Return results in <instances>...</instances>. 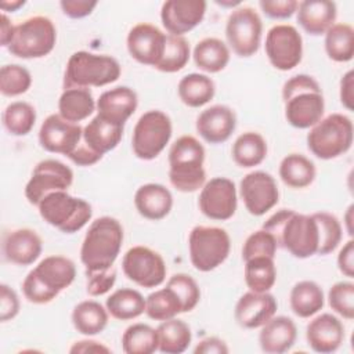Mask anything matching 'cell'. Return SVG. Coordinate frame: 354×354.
I'll use <instances>...</instances> for the list:
<instances>
[{
    "label": "cell",
    "mask_w": 354,
    "mask_h": 354,
    "mask_svg": "<svg viewBox=\"0 0 354 354\" xmlns=\"http://www.w3.org/2000/svg\"><path fill=\"white\" fill-rule=\"evenodd\" d=\"M19 313V299L17 292L6 283L0 285V321L14 319Z\"/></svg>",
    "instance_id": "52"
},
{
    "label": "cell",
    "mask_w": 354,
    "mask_h": 354,
    "mask_svg": "<svg viewBox=\"0 0 354 354\" xmlns=\"http://www.w3.org/2000/svg\"><path fill=\"white\" fill-rule=\"evenodd\" d=\"M353 209L354 206L350 205L348 209H347V213L344 216V220H346V228H347V232L350 236H353V227H351V221H353Z\"/></svg>",
    "instance_id": "61"
},
{
    "label": "cell",
    "mask_w": 354,
    "mask_h": 354,
    "mask_svg": "<svg viewBox=\"0 0 354 354\" xmlns=\"http://www.w3.org/2000/svg\"><path fill=\"white\" fill-rule=\"evenodd\" d=\"M326 55L335 62H348L354 57V29L348 24H335L324 40Z\"/></svg>",
    "instance_id": "39"
},
{
    "label": "cell",
    "mask_w": 354,
    "mask_h": 354,
    "mask_svg": "<svg viewBox=\"0 0 354 354\" xmlns=\"http://www.w3.org/2000/svg\"><path fill=\"white\" fill-rule=\"evenodd\" d=\"M218 6L221 7H231V8H236L241 6V1H232V0H221V1H216Z\"/></svg>",
    "instance_id": "62"
},
{
    "label": "cell",
    "mask_w": 354,
    "mask_h": 354,
    "mask_svg": "<svg viewBox=\"0 0 354 354\" xmlns=\"http://www.w3.org/2000/svg\"><path fill=\"white\" fill-rule=\"evenodd\" d=\"M166 285L171 288L177 295V297L180 299L183 306V313H189L198 306L201 300V289L196 281L191 275L184 272L174 274L169 278Z\"/></svg>",
    "instance_id": "47"
},
{
    "label": "cell",
    "mask_w": 354,
    "mask_h": 354,
    "mask_svg": "<svg viewBox=\"0 0 354 354\" xmlns=\"http://www.w3.org/2000/svg\"><path fill=\"white\" fill-rule=\"evenodd\" d=\"M354 72L350 69L348 72H346L342 76L340 80V90H339V95H340V102L342 105L347 109V111H353V102H354Z\"/></svg>",
    "instance_id": "56"
},
{
    "label": "cell",
    "mask_w": 354,
    "mask_h": 354,
    "mask_svg": "<svg viewBox=\"0 0 354 354\" xmlns=\"http://www.w3.org/2000/svg\"><path fill=\"white\" fill-rule=\"evenodd\" d=\"M76 277L75 263L65 256H47L22 282V292L28 301L33 304H47L53 301L61 290L72 285Z\"/></svg>",
    "instance_id": "4"
},
{
    "label": "cell",
    "mask_w": 354,
    "mask_h": 354,
    "mask_svg": "<svg viewBox=\"0 0 354 354\" xmlns=\"http://www.w3.org/2000/svg\"><path fill=\"white\" fill-rule=\"evenodd\" d=\"M166 36V33L152 24H137L127 35V51L137 62L155 68L163 55Z\"/></svg>",
    "instance_id": "19"
},
{
    "label": "cell",
    "mask_w": 354,
    "mask_h": 354,
    "mask_svg": "<svg viewBox=\"0 0 354 354\" xmlns=\"http://www.w3.org/2000/svg\"><path fill=\"white\" fill-rule=\"evenodd\" d=\"M329 307L344 319L354 318V283L351 281H340L330 286L328 292Z\"/></svg>",
    "instance_id": "48"
},
{
    "label": "cell",
    "mask_w": 354,
    "mask_h": 354,
    "mask_svg": "<svg viewBox=\"0 0 354 354\" xmlns=\"http://www.w3.org/2000/svg\"><path fill=\"white\" fill-rule=\"evenodd\" d=\"M183 313V306L177 295L167 285L148 295L145 299V314L155 321H166Z\"/></svg>",
    "instance_id": "42"
},
{
    "label": "cell",
    "mask_w": 354,
    "mask_h": 354,
    "mask_svg": "<svg viewBox=\"0 0 354 354\" xmlns=\"http://www.w3.org/2000/svg\"><path fill=\"white\" fill-rule=\"evenodd\" d=\"M86 277H87V283H86L87 293L93 297H97L108 293L112 289V286L116 282V270L115 267H111L108 270L86 274Z\"/></svg>",
    "instance_id": "50"
},
{
    "label": "cell",
    "mask_w": 354,
    "mask_h": 354,
    "mask_svg": "<svg viewBox=\"0 0 354 354\" xmlns=\"http://www.w3.org/2000/svg\"><path fill=\"white\" fill-rule=\"evenodd\" d=\"M245 282L252 292H270L277 281L274 259L260 256L245 261Z\"/></svg>",
    "instance_id": "40"
},
{
    "label": "cell",
    "mask_w": 354,
    "mask_h": 354,
    "mask_svg": "<svg viewBox=\"0 0 354 354\" xmlns=\"http://www.w3.org/2000/svg\"><path fill=\"white\" fill-rule=\"evenodd\" d=\"M134 206L144 218L158 221L170 213L173 207V195L165 185L148 183L136 191Z\"/></svg>",
    "instance_id": "28"
},
{
    "label": "cell",
    "mask_w": 354,
    "mask_h": 354,
    "mask_svg": "<svg viewBox=\"0 0 354 354\" xmlns=\"http://www.w3.org/2000/svg\"><path fill=\"white\" fill-rule=\"evenodd\" d=\"M68 158L77 166H91L95 165L98 160H101V155L94 152L82 138V141L77 144V147L73 149Z\"/></svg>",
    "instance_id": "54"
},
{
    "label": "cell",
    "mask_w": 354,
    "mask_h": 354,
    "mask_svg": "<svg viewBox=\"0 0 354 354\" xmlns=\"http://www.w3.org/2000/svg\"><path fill=\"white\" fill-rule=\"evenodd\" d=\"M37 209L39 214L47 224L55 227L64 234L80 231L93 216L91 205L82 198L72 196L68 191L48 194L37 205Z\"/></svg>",
    "instance_id": "8"
},
{
    "label": "cell",
    "mask_w": 354,
    "mask_h": 354,
    "mask_svg": "<svg viewBox=\"0 0 354 354\" xmlns=\"http://www.w3.org/2000/svg\"><path fill=\"white\" fill-rule=\"evenodd\" d=\"M205 148L194 136H181L169 151V180L180 192H195L206 183Z\"/></svg>",
    "instance_id": "5"
},
{
    "label": "cell",
    "mask_w": 354,
    "mask_h": 354,
    "mask_svg": "<svg viewBox=\"0 0 354 354\" xmlns=\"http://www.w3.org/2000/svg\"><path fill=\"white\" fill-rule=\"evenodd\" d=\"M188 248L194 268L201 272H209L227 260L231 250V239L224 228L196 225L189 232Z\"/></svg>",
    "instance_id": "10"
},
{
    "label": "cell",
    "mask_w": 354,
    "mask_h": 354,
    "mask_svg": "<svg viewBox=\"0 0 354 354\" xmlns=\"http://www.w3.org/2000/svg\"><path fill=\"white\" fill-rule=\"evenodd\" d=\"M15 25L11 24L10 18L6 15V12H1V26H0V43L3 47H8L12 36H14Z\"/></svg>",
    "instance_id": "59"
},
{
    "label": "cell",
    "mask_w": 354,
    "mask_h": 354,
    "mask_svg": "<svg viewBox=\"0 0 354 354\" xmlns=\"http://www.w3.org/2000/svg\"><path fill=\"white\" fill-rule=\"evenodd\" d=\"M230 350L224 340L212 336L201 340L194 348L195 354H227Z\"/></svg>",
    "instance_id": "57"
},
{
    "label": "cell",
    "mask_w": 354,
    "mask_h": 354,
    "mask_svg": "<svg viewBox=\"0 0 354 354\" xmlns=\"http://www.w3.org/2000/svg\"><path fill=\"white\" fill-rule=\"evenodd\" d=\"M263 22L259 12L248 6L232 10L225 24L227 46L239 57H252L261 43Z\"/></svg>",
    "instance_id": "12"
},
{
    "label": "cell",
    "mask_w": 354,
    "mask_h": 354,
    "mask_svg": "<svg viewBox=\"0 0 354 354\" xmlns=\"http://www.w3.org/2000/svg\"><path fill=\"white\" fill-rule=\"evenodd\" d=\"M156 332L159 340L158 351L165 354H181L188 348L192 340L189 325L176 317L162 321Z\"/></svg>",
    "instance_id": "36"
},
{
    "label": "cell",
    "mask_w": 354,
    "mask_h": 354,
    "mask_svg": "<svg viewBox=\"0 0 354 354\" xmlns=\"http://www.w3.org/2000/svg\"><path fill=\"white\" fill-rule=\"evenodd\" d=\"M292 311L300 318H310L322 310L325 297L321 286L314 281L297 282L289 295Z\"/></svg>",
    "instance_id": "33"
},
{
    "label": "cell",
    "mask_w": 354,
    "mask_h": 354,
    "mask_svg": "<svg viewBox=\"0 0 354 354\" xmlns=\"http://www.w3.org/2000/svg\"><path fill=\"white\" fill-rule=\"evenodd\" d=\"M36 123V109L25 101L8 104L3 112V124L6 130L17 137L26 136Z\"/></svg>",
    "instance_id": "43"
},
{
    "label": "cell",
    "mask_w": 354,
    "mask_h": 354,
    "mask_svg": "<svg viewBox=\"0 0 354 354\" xmlns=\"http://www.w3.org/2000/svg\"><path fill=\"white\" fill-rule=\"evenodd\" d=\"M354 138L353 122L343 113H330L317 122L307 134V147L313 155L329 160L346 153Z\"/></svg>",
    "instance_id": "7"
},
{
    "label": "cell",
    "mask_w": 354,
    "mask_h": 354,
    "mask_svg": "<svg viewBox=\"0 0 354 354\" xmlns=\"http://www.w3.org/2000/svg\"><path fill=\"white\" fill-rule=\"evenodd\" d=\"M97 108V102L90 88H64L58 100V113L68 122L79 123L88 116Z\"/></svg>",
    "instance_id": "30"
},
{
    "label": "cell",
    "mask_w": 354,
    "mask_h": 354,
    "mask_svg": "<svg viewBox=\"0 0 354 354\" xmlns=\"http://www.w3.org/2000/svg\"><path fill=\"white\" fill-rule=\"evenodd\" d=\"M177 93L183 104L189 108H199L213 100L216 86L207 75L189 73L178 82Z\"/></svg>",
    "instance_id": "34"
},
{
    "label": "cell",
    "mask_w": 354,
    "mask_h": 354,
    "mask_svg": "<svg viewBox=\"0 0 354 354\" xmlns=\"http://www.w3.org/2000/svg\"><path fill=\"white\" fill-rule=\"evenodd\" d=\"M97 1H88V0H62L59 1V7L62 12L73 19H80L93 12V10L97 7Z\"/></svg>",
    "instance_id": "53"
},
{
    "label": "cell",
    "mask_w": 354,
    "mask_h": 354,
    "mask_svg": "<svg viewBox=\"0 0 354 354\" xmlns=\"http://www.w3.org/2000/svg\"><path fill=\"white\" fill-rule=\"evenodd\" d=\"M171 133V120L165 112L147 111L140 116L133 130L131 148L134 155L142 160L155 159L169 144Z\"/></svg>",
    "instance_id": "11"
},
{
    "label": "cell",
    "mask_w": 354,
    "mask_h": 354,
    "mask_svg": "<svg viewBox=\"0 0 354 354\" xmlns=\"http://www.w3.org/2000/svg\"><path fill=\"white\" fill-rule=\"evenodd\" d=\"M266 55L278 71H290L303 57V39L299 30L289 24L274 25L266 36Z\"/></svg>",
    "instance_id": "15"
},
{
    "label": "cell",
    "mask_w": 354,
    "mask_h": 354,
    "mask_svg": "<svg viewBox=\"0 0 354 354\" xmlns=\"http://www.w3.org/2000/svg\"><path fill=\"white\" fill-rule=\"evenodd\" d=\"M203 216L216 221L230 220L238 207L236 188L227 177H213L201 188L198 199Z\"/></svg>",
    "instance_id": "16"
},
{
    "label": "cell",
    "mask_w": 354,
    "mask_h": 354,
    "mask_svg": "<svg viewBox=\"0 0 354 354\" xmlns=\"http://www.w3.org/2000/svg\"><path fill=\"white\" fill-rule=\"evenodd\" d=\"M189 55V43L184 36L167 35L163 55L155 68L165 73L178 72L187 65Z\"/></svg>",
    "instance_id": "44"
},
{
    "label": "cell",
    "mask_w": 354,
    "mask_h": 354,
    "mask_svg": "<svg viewBox=\"0 0 354 354\" xmlns=\"http://www.w3.org/2000/svg\"><path fill=\"white\" fill-rule=\"evenodd\" d=\"M25 4V0H3L0 1V8L3 12H15L17 10H19L22 6Z\"/></svg>",
    "instance_id": "60"
},
{
    "label": "cell",
    "mask_w": 354,
    "mask_h": 354,
    "mask_svg": "<svg viewBox=\"0 0 354 354\" xmlns=\"http://www.w3.org/2000/svg\"><path fill=\"white\" fill-rule=\"evenodd\" d=\"M232 159L239 167L259 166L267 156V142L260 133L246 131L236 137L232 144Z\"/></svg>",
    "instance_id": "37"
},
{
    "label": "cell",
    "mask_w": 354,
    "mask_h": 354,
    "mask_svg": "<svg viewBox=\"0 0 354 354\" xmlns=\"http://www.w3.org/2000/svg\"><path fill=\"white\" fill-rule=\"evenodd\" d=\"M297 337V328L292 318L274 315L268 319L259 333V343L267 354H282L289 351Z\"/></svg>",
    "instance_id": "26"
},
{
    "label": "cell",
    "mask_w": 354,
    "mask_h": 354,
    "mask_svg": "<svg viewBox=\"0 0 354 354\" xmlns=\"http://www.w3.org/2000/svg\"><path fill=\"white\" fill-rule=\"evenodd\" d=\"M108 314L119 321H130L145 313L144 296L130 288H122L111 293L105 301Z\"/></svg>",
    "instance_id": "38"
},
{
    "label": "cell",
    "mask_w": 354,
    "mask_h": 354,
    "mask_svg": "<svg viewBox=\"0 0 354 354\" xmlns=\"http://www.w3.org/2000/svg\"><path fill=\"white\" fill-rule=\"evenodd\" d=\"M71 318L73 328L79 333L94 336L106 328L109 314L101 303L95 300H83L75 306Z\"/></svg>",
    "instance_id": "32"
},
{
    "label": "cell",
    "mask_w": 354,
    "mask_h": 354,
    "mask_svg": "<svg viewBox=\"0 0 354 354\" xmlns=\"http://www.w3.org/2000/svg\"><path fill=\"white\" fill-rule=\"evenodd\" d=\"M196 131L209 144L225 142L236 127L235 112L227 105H212L196 118Z\"/></svg>",
    "instance_id": "23"
},
{
    "label": "cell",
    "mask_w": 354,
    "mask_h": 354,
    "mask_svg": "<svg viewBox=\"0 0 354 354\" xmlns=\"http://www.w3.org/2000/svg\"><path fill=\"white\" fill-rule=\"evenodd\" d=\"M317 174L315 165L301 153H289L279 163V177L290 188H306L313 184Z\"/></svg>",
    "instance_id": "35"
},
{
    "label": "cell",
    "mask_w": 354,
    "mask_h": 354,
    "mask_svg": "<svg viewBox=\"0 0 354 354\" xmlns=\"http://www.w3.org/2000/svg\"><path fill=\"white\" fill-rule=\"evenodd\" d=\"M122 243L123 227L116 218L111 216L95 218L90 224L80 248V260L86 274L113 267Z\"/></svg>",
    "instance_id": "3"
},
{
    "label": "cell",
    "mask_w": 354,
    "mask_h": 354,
    "mask_svg": "<svg viewBox=\"0 0 354 354\" xmlns=\"http://www.w3.org/2000/svg\"><path fill=\"white\" fill-rule=\"evenodd\" d=\"M259 6L261 11L271 19L290 18L299 6L296 0H260Z\"/></svg>",
    "instance_id": "51"
},
{
    "label": "cell",
    "mask_w": 354,
    "mask_h": 354,
    "mask_svg": "<svg viewBox=\"0 0 354 354\" xmlns=\"http://www.w3.org/2000/svg\"><path fill=\"white\" fill-rule=\"evenodd\" d=\"M306 339L315 353H335L344 340V326L336 315L324 313L307 324Z\"/></svg>",
    "instance_id": "22"
},
{
    "label": "cell",
    "mask_w": 354,
    "mask_h": 354,
    "mask_svg": "<svg viewBox=\"0 0 354 354\" xmlns=\"http://www.w3.org/2000/svg\"><path fill=\"white\" fill-rule=\"evenodd\" d=\"M317 225H318V234H319V245L317 254L325 256L332 253L340 243L343 236L342 224L337 220L336 216L328 213V212H318L313 213Z\"/></svg>",
    "instance_id": "45"
},
{
    "label": "cell",
    "mask_w": 354,
    "mask_h": 354,
    "mask_svg": "<svg viewBox=\"0 0 354 354\" xmlns=\"http://www.w3.org/2000/svg\"><path fill=\"white\" fill-rule=\"evenodd\" d=\"M30 72L18 64H7L0 69V91L6 97H17L30 88Z\"/></svg>",
    "instance_id": "46"
},
{
    "label": "cell",
    "mask_w": 354,
    "mask_h": 354,
    "mask_svg": "<svg viewBox=\"0 0 354 354\" xmlns=\"http://www.w3.org/2000/svg\"><path fill=\"white\" fill-rule=\"evenodd\" d=\"M123 124L111 122L100 115H95L83 127V141L98 155L115 149L123 137Z\"/></svg>",
    "instance_id": "29"
},
{
    "label": "cell",
    "mask_w": 354,
    "mask_h": 354,
    "mask_svg": "<svg viewBox=\"0 0 354 354\" xmlns=\"http://www.w3.org/2000/svg\"><path fill=\"white\" fill-rule=\"evenodd\" d=\"M239 194L246 210L252 216H263L279 201L275 178L263 170L248 173L239 184Z\"/></svg>",
    "instance_id": "17"
},
{
    "label": "cell",
    "mask_w": 354,
    "mask_h": 354,
    "mask_svg": "<svg viewBox=\"0 0 354 354\" xmlns=\"http://www.w3.org/2000/svg\"><path fill=\"white\" fill-rule=\"evenodd\" d=\"M297 22L304 32L313 36L325 35L335 25L337 7L329 0H304L297 6Z\"/></svg>",
    "instance_id": "27"
},
{
    "label": "cell",
    "mask_w": 354,
    "mask_h": 354,
    "mask_svg": "<svg viewBox=\"0 0 354 354\" xmlns=\"http://www.w3.org/2000/svg\"><path fill=\"white\" fill-rule=\"evenodd\" d=\"M69 353H72V354H77V353H111V348L104 346L102 343H100L97 340L84 339V340H79V342L73 343V346L69 348Z\"/></svg>",
    "instance_id": "58"
},
{
    "label": "cell",
    "mask_w": 354,
    "mask_h": 354,
    "mask_svg": "<svg viewBox=\"0 0 354 354\" xmlns=\"http://www.w3.org/2000/svg\"><path fill=\"white\" fill-rule=\"evenodd\" d=\"M158 347V332L147 324H133L122 335V348L126 354H152Z\"/></svg>",
    "instance_id": "41"
},
{
    "label": "cell",
    "mask_w": 354,
    "mask_h": 354,
    "mask_svg": "<svg viewBox=\"0 0 354 354\" xmlns=\"http://www.w3.org/2000/svg\"><path fill=\"white\" fill-rule=\"evenodd\" d=\"M122 68L116 58L90 51L73 53L65 68L64 88L101 87L116 82Z\"/></svg>",
    "instance_id": "6"
},
{
    "label": "cell",
    "mask_w": 354,
    "mask_h": 354,
    "mask_svg": "<svg viewBox=\"0 0 354 354\" xmlns=\"http://www.w3.org/2000/svg\"><path fill=\"white\" fill-rule=\"evenodd\" d=\"M277 241L275 238L266 230H259L252 232L242 248V259L243 261L253 259V257H260V256H266V257H275L277 253Z\"/></svg>",
    "instance_id": "49"
},
{
    "label": "cell",
    "mask_w": 354,
    "mask_h": 354,
    "mask_svg": "<svg viewBox=\"0 0 354 354\" xmlns=\"http://www.w3.org/2000/svg\"><path fill=\"white\" fill-rule=\"evenodd\" d=\"M195 65L207 73L223 71L230 62L228 46L217 37H205L196 43L192 51Z\"/></svg>",
    "instance_id": "31"
},
{
    "label": "cell",
    "mask_w": 354,
    "mask_h": 354,
    "mask_svg": "<svg viewBox=\"0 0 354 354\" xmlns=\"http://www.w3.org/2000/svg\"><path fill=\"white\" fill-rule=\"evenodd\" d=\"M339 271L348 278L354 277V241H347L337 254Z\"/></svg>",
    "instance_id": "55"
},
{
    "label": "cell",
    "mask_w": 354,
    "mask_h": 354,
    "mask_svg": "<svg viewBox=\"0 0 354 354\" xmlns=\"http://www.w3.org/2000/svg\"><path fill=\"white\" fill-rule=\"evenodd\" d=\"M55 43L57 29L53 21L44 15H35L15 25L14 36L7 50L14 57L33 59L48 55Z\"/></svg>",
    "instance_id": "9"
},
{
    "label": "cell",
    "mask_w": 354,
    "mask_h": 354,
    "mask_svg": "<svg viewBox=\"0 0 354 354\" xmlns=\"http://www.w3.org/2000/svg\"><path fill=\"white\" fill-rule=\"evenodd\" d=\"M41 238L30 228L12 230L3 239L6 260L17 266L33 264L41 254Z\"/></svg>",
    "instance_id": "24"
},
{
    "label": "cell",
    "mask_w": 354,
    "mask_h": 354,
    "mask_svg": "<svg viewBox=\"0 0 354 354\" xmlns=\"http://www.w3.org/2000/svg\"><path fill=\"white\" fill-rule=\"evenodd\" d=\"M278 308L277 299L270 292H246L235 304V321L246 329L261 328L271 319Z\"/></svg>",
    "instance_id": "21"
},
{
    "label": "cell",
    "mask_w": 354,
    "mask_h": 354,
    "mask_svg": "<svg viewBox=\"0 0 354 354\" xmlns=\"http://www.w3.org/2000/svg\"><path fill=\"white\" fill-rule=\"evenodd\" d=\"M124 275L141 288H158L166 279V263L163 257L148 246L130 248L122 260Z\"/></svg>",
    "instance_id": "13"
},
{
    "label": "cell",
    "mask_w": 354,
    "mask_h": 354,
    "mask_svg": "<svg viewBox=\"0 0 354 354\" xmlns=\"http://www.w3.org/2000/svg\"><path fill=\"white\" fill-rule=\"evenodd\" d=\"M83 138V127L79 123L65 120L59 113L48 115L40 126L39 142L43 149L53 153L71 155Z\"/></svg>",
    "instance_id": "18"
},
{
    "label": "cell",
    "mask_w": 354,
    "mask_h": 354,
    "mask_svg": "<svg viewBox=\"0 0 354 354\" xmlns=\"http://www.w3.org/2000/svg\"><path fill=\"white\" fill-rule=\"evenodd\" d=\"M203 0H167L160 8V21L169 35L183 36L196 28L205 18Z\"/></svg>",
    "instance_id": "20"
},
{
    "label": "cell",
    "mask_w": 354,
    "mask_h": 354,
    "mask_svg": "<svg viewBox=\"0 0 354 354\" xmlns=\"http://www.w3.org/2000/svg\"><path fill=\"white\" fill-rule=\"evenodd\" d=\"M277 241V246L293 257L307 259L318 252L319 234L313 214H301L292 209H281L261 227Z\"/></svg>",
    "instance_id": "1"
},
{
    "label": "cell",
    "mask_w": 354,
    "mask_h": 354,
    "mask_svg": "<svg viewBox=\"0 0 354 354\" xmlns=\"http://www.w3.org/2000/svg\"><path fill=\"white\" fill-rule=\"evenodd\" d=\"M138 105L137 93L127 86H118L104 91L97 100V115L123 124L136 112Z\"/></svg>",
    "instance_id": "25"
},
{
    "label": "cell",
    "mask_w": 354,
    "mask_h": 354,
    "mask_svg": "<svg viewBox=\"0 0 354 354\" xmlns=\"http://www.w3.org/2000/svg\"><path fill=\"white\" fill-rule=\"evenodd\" d=\"M73 183V171L57 159L40 160L26 183L25 196L30 205L37 206L48 194L68 191Z\"/></svg>",
    "instance_id": "14"
},
{
    "label": "cell",
    "mask_w": 354,
    "mask_h": 354,
    "mask_svg": "<svg viewBox=\"0 0 354 354\" xmlns=\"http://www.w3.org/2000/svg\"><path fill=\"white\" fill-rule=\"evenodd\" d=\"M285 118L296 129H310L324 116L325 100L318 82L306 73L292 76L283 83Z\"/></svg>",
    "instance_id": "2"
}]
</instances>
